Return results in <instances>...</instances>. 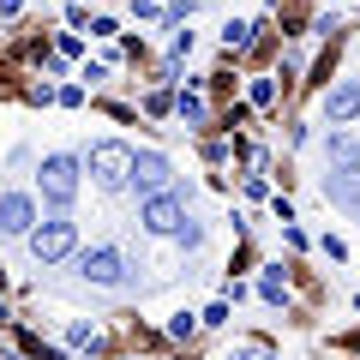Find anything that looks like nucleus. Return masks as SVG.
<instances>
[{
  "label": "nucleus",
  "instance_id": "obj_1",
  "mask_svg": "<svg viewBox=\"0 0 360 360\" xmlns=\"http://www.w3.org/2000/svg\"><path fill=\"white\" fill-rule=\"evenodd\" d=\"M37 193H42V205H49L54 217H66V210H72V198H78V156H66V150L42 156V168H37Z\"/></svg>",
  "mask_w": 360,
  "mask_h": 360
},
{
  "label": "nucleus",
  "instance_id": "obj_2",
  "mask_svg": "<svg viewBox=\"0 0 360 360\" xmlns=\"http://www.w3.org/2000/svg\"><path fill=\"white\" fill-rule=\"evenodd\" d=\"M25 240H30V258H37V264H60V258L78 252V222L72 217H49V222H37Z\"/></svg>",
  "mask_w": 360,
  "mask_h": 360
},
{
  "label": "nucleus",
  "instance_id": "obj_3",
  "mask_svg": "<svg viewBox=\"0 0 360 360\" xmlns=\"http://www.w3.org/2000/svg\"><path fill=\"white\" fill-rule=\"evenodd\" d=\"M90 174H96L103 193H120V186L132 180V144H120V139L90 144Z\"/></svg>",
  "mask_w": 360,
  "mask_h": 360
},
{
  "label": "nucleus",
  "instance_id": "obj_4",
  "mask_svg": "<svg viewBox=\"0 0 360 360\" xmlns=\"http://www.w3.org/2000/svg\"><path fill=\"white\" fill-rule=\"evenodd\" d=\"M78 276H84L90 288H127L132 283L120 246H90V252H78Z\"/></svg>",
  "mask_w": 360,
  "mask_h": 360
},
{
  "label": "nucleus",
  "instance_id": "obj_5",
  "mask_svg": "<svg viewBox=\"0 0 360 360\" xmlns=\"http://www.w3.org/2000/svg\"><path fill=\"white\" fill-rule=\"evenodd\" d=\"M127 186H139V198H156V193H174V168H168L162 150H132V180Z\"/></svg>",
  "mask_w": 360,
  "mask_h": 360
},
{
  "label": "nucleus",
  "instance_id": "obj_6",
  "mask_svg": "<svg viewBox=\"0 0 360 360\" xmlns=\"http://www.w3.org/2000/svg\"><path fill=\"white\" fill-rule=\"evenodd\" d=\"M139 222H144V234H180V222H186V198H180V193L139 198Z\"/></svg>",
  "mask_w": 360,
  "mask_h": 360
},
{
  "label": "nucleus",
  "instance_id": "obj_7",
  "mask_svg": "<svg viewBox=\"0 0 360 360\" xmlns=\"http://www.w3.org/2000/svg\"><path fill=\"white\" fill-rule=\"evenodd\" d=\"M37 229V198L30 193H0V234L6 240H25Z\"/></svg>",
  "mask_w": 360,
  "mask_h": 360
},
{
  "label": "nucleus",
  "instance_id": "obj_8",
  "mask_svg": "<svg viewBox=\"0 0 360 360\" xmlns=\"http://www.w3.org/2000/svg\"><path fill=\"white\" fill-rule=\"evenodd\" d=\"M324 198H330L336 210H354L360 217V162H336L330 174H324Z\"/></svg>",
  "mask_w": 360,
  "mask_h": 360
},
{
  "label": "nucleus",
  "instance_id": "obj_9",
  "mask_svg": "<svg viewBox=\"0 0 360 360\" xmlns=\"http://www.w3.org/2000/svg\"><path fill=\"white\" fill-rule=\"evenodd\" d=\"M354 115H360V78H348V84H336L330 96H324V120H330V127H348Z\"/></svg>",
  "mask_w": 360,
  "mask_h": 360
},
{
  "label": "nucleus",
  "instance_id": "obj_10",
  "mask_svg": "<svg viewBox=\"0 0 360 360\" xmlns=\"http://www.w3.org/2000/svg\"><path fill=\"white\" fill-rule=\"evenodd\" d=\"M324 150H330V168H336V162H360V139H354V132H330Z\"/></svg>",
  "mask_w": 360,
  "mask_h": 360
},
{
  "label": "nucleus",
  "instance_id": "obj_11",
  "mask_svg": "<svg viewBox=\"0 0 360 360\" xmlns=\"http://www.w3.org/2000/svg\"><path fill=\"white\" fill-rule=\"evenodd\" d=\"M252 30H258V25H240V18H234V25L222 30V42H229V54H240V49H252Z\"/></svg>",
  "mask_w": 360,
  "mask_h": 360
},
{
  "label": "nucleus",
  "instance_id": "obj_12",
  "mask_svg": "<svg viewBox=\"0 0 360 360\" xmlns=\"http://www.w3.org/2000/svg\"><path fill=\"white\" fill-rule=\"evenodd\" d=\"M174 108H180V120H186V127H205V96H193V90H186Z\"/></svg>",
  "mask_w": 360,
  "mask_h": 360
},
{
  "label": "nucleus",
  "instance_id": "obj_13",
  "mask_svg": "<svg viewBox=\"0 0 360 360\" xmlns=\"http://www.w3.org/2000/svg\"><path fill=\"white\" fill-rule=\"evenodd\" d=\"M258 295H264L270 307H283V300H288V283H283V276H276V270H270L264 283H258Z\"/></svg>",
  "mask_w": 360,
  "mask_h": 360
},
{
  "label": "nucleus",
  "instance_id": "obj_14",
  "mask_svg": "<svg viewBox=\"0 0 360 360\" xmlns=\"http://www.w3.org/2000/svg\"><path fill=\"white\" fill-rule=\"evenodd\" d=\"M193 330H198V319H193V312H174V324H168V336H174V342H193Z\"/></svg>",
  "mask_w": 360,
  "mask_h": 360
},
{
  "label": "nucleus",
  "instance_id": "obj_15",
  "mask_svg": "<svg viewBox=\"0 0 360 360\" xmlns=\"http://www.w3.org/2000/svg\"><path fill=\"white\" fill-rule=\"evenodd\" d=\"M180 246H186V252H198V246H205V229H198V222H180Z\"/></svg>",
  "mask_w": 360,
  "mask_h": 360
},
{
  "label": "nucleus",
  "instance_id": "obj_16",
  "mask_svg": "<svg viewBox=\"0 0 360 360\" xmlns=\"http://www.w3.org/2000/svg\"><path fill=\"white\" fill-rule=\"evenodd\" d=\"M252 103H258V108L276 103V84H270V78H258V84H252Z\"/></svg>",
  "mask_w": 360,
  "mask_h": 360
},
{
  "label": "nucleus",
  "instance_id": "obj_17",
  "mask_svg": "<svg viewBox=\"0 0 360 360\" xmlns=\"http://www.w3.org/2000/svg\"><path fill=\"white\" fill-rule=\"evenodd\" d=\"M168 103H174L168 90H150V96H144V108H150V115H168Z\"/></svg>",
  "mask_w": 360,
  "mask_h": 360
},
{
  "label": "nucleus",
  "instance_id": "obj_18",
  "mask_svg": "<svg viewBox=\"0 0 360 360\" xmlns=\"http://www.w3.org/2000/svg\"><path fill=\"white\" fill-rule=\"evenodd\" d=\"M198 324H229V300H217V307H205V319Z\"/></svg>",
  "mask_w": 360,
  "mask_h": 360
},
{
  "label": "nucleus",
  "instance_id": "obj_19",
  "mask_svg": "<svg viewBox=\"0 0 360 360\" xmlns=\"http://www.w3.org/2000/svg\"><path fill=\"white\" fill-rule=\"evenodd\" d=\"M229 360H270V348H258V342H252V348H240V354H229Z\"/></svg>",
  "mask_w": 360,
  "mask_h": 360
},
{
  "label": "nucleus",
  "instance_id": "obj_20",
  "mask_svg": "<svg viewBox=\"0 0 360 360\" xmlns=\"http://www.w3.org/2000/svg\"><path fill=\"white\" fill-rule=\"evenodd\" d=\"M168 6H174V13H186V6H198V0H168Z\"/></svg>",
  "mask_w": 360,
  "mask_h": 360
}]
</instances>
